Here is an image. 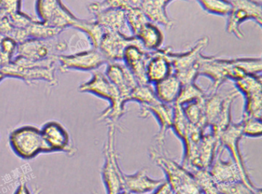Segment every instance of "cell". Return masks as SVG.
<instances>
[{"label": "cell", "instance_id": "6da1fadb", "mask_svg": "<svg viewBox=\"0 0 262 194\" xmlns=\"http://www.w3.org/2000/svg\"><path fill=\"white\" fill-rule=\"evenodd\" d=\"M79 92L88 93L110 102V106L102 111L99 120L116 125L125 113L126 102L119 94L117 88L110 82L105 73L94 71L91 79L79 86Z\"/></svg>", "mask_w": 262, "mask_h": 194}, {"label": "cell", "instance_id": "7a4b0ae2", "mask_svg": "<svg viewBox=\"0 0 262 194\" xmlns=\"http://www.w3.org/2000/svg\"><path fill=\"white\" fill-rule=\"evenodd\" d=\"M151 160L161 168L166 177V183L174 194H201L194 177L182 164L170 158L164 150L151 148Z\"/></svg>", "mask_w": 262, "mask_h": 194}, {"label": "cell", "instance_id": "3957f363", "mask_svg": "<svg viewBox=\"0 0 262 194\" xmlns=\"http://www.w3.org/2000/svg\"><path fill=\"white\" fill-rule=\"evenodd\" d=\"M209 39L207 36L199 39L188 51L174 53L170 48H163L162 52L169 59L173 68V74L179 79L182 85L195 82L198 76L199 59Z\"/></svg>", "mask_w": 262, "mask_h": 194}, {"label": "cell", "instance_id": "277c9868", "mask_svg": "<svg viewBox=\"0 0 262 194\" xmlns=\"http://www.w3.org/2000/svg\"><path fill=\"white\" fill-rule=\"evenodd\" d=\"M108 132L103 148L104 163L102 165V181L106 194H117L123 189V174L119 163L116 148V130L114 124H107Z\"/></svg>", "mask_w": 262, "mask_h": 194}, {"label": "cell", "instance_id": "5b68a950", "mask_svg": "<svg viewBox=\"0 0 262 194\" xmlns=\"http://www.w3.org/2000/svg\"><path fill=\"white\" fill-rule=\"evenodd\" d=\"M198 76L211 79L210 91H217L228 80L233 82L245 76L233 62V58L201 56L198 65Z\"/></svg>", "mask_w": 262, "mask_h": 194}, {"label": "cell", "instance_id": "8992f818", "mask_svg": "<svg viewBox=\"0 0 262 194\" xmlns=\"http://www.w3.org/2000/svg\"><path fill=\"white\" fill-rule=\"evenodd\" d=\"M0 70L6 78L19 79L27 85L39 81H43L53 86L58 85L56 67L47 66L23 58L15 57Z\"/></svg>", "mask_w": 262, "mask_h": 194}, {"label": "cell", "instance_id": "52a82bcc", "mask_svg": "<svg viewBox=\"0 0 262 194\" xmlns=\"http://www.w3.org/2000/svg\"><path fill=\"white\" fill-rule=\"evenodd\" d=\"M10 144L13 152L24 160H31L40 154H48L39 128L24 125L10 134Z\"/></svg>", "mask_w": 262, "mask_h": 194}, {"label": "cell", "instance_id": "ba28073f", "mask_svg": "<svg viewBox=\"0 0 262 194\" xmlns=\"http://www.w3.org/2000/svg\"><path fill=\"white\" fill-rule=\"evenodd\" d=\"M231 10L228 15L226 31L234 35L237 39H242L243 33L241 26L246 21H254L261 27V1L259 0H229Z\"/></svg>", "mask_w": 262, "mask_h": 194}, {"label": "cell", "instance_id": "9c48e42d", "mask_svg": "<svg viewBox=\"0 0 262 194\" xmlns=\"http://www.w3.org/2000/svg\"><path fill=\"white\" fill-rule=\"evenodd\" d=\"M67 50L68 43L56 38L50 39H30L18 45L16 57L41 62L58 59Z\"/></svg>", "mask_w": 262, "mask_h": 194}, {"label": "cell", "instance_id": "30bf717a", "mask_svg": "<svg viewBox=\"0 0 262 194\" xmlns=\"http://www.w3.org/2000/svg\"><path fill=\"white\" fill-rule=\"evenodd\" d=\"M243 137L242 126L239 123H232L220 134L219 142L221 148H225L229 152L231 159L235 163L242 176V180L250 187L258 188L254 184L246 165L243 154L241 150V140Z\"/></svg>", "mask_w": 262, "mask_h": 194}, {"label": "cell", "instance_id": "8fae6325", "mask_svg": "<svg viewBox=\"0 0 262 194\" xmlns=\"http://www.w3.org/2000/svg\"><path fill=\"white\" fill-rule=\"evenodd\" d=\"M57 63L62 72L69 71H94L107 64L102 53L98 50L79 52L72 55H61Z\"/></svg>", "mask_w": 262, "mask_h": 194}, {"label": "cell", "instance_id": "7c38bea8", "mask_svg": "<svg viewBox=\"0 0 262 194\" xmlns=\"http://www.w3.org/2000/svg\"><path fill=\"white\" fill-rule=\"evenodd\" d=\"M44 143L49 153L63 152L73 157L77 150L73 144L65 127L56 120H50L42 125L40 129Z\"/></svg>", "mask_w": 262, "mask_h": 194}, {"label": "cell", "instance_id": "4fadbf2b", "mask_svg": "<svg viewBox=\"0 0 262 194\" xmlns=\"http://www.w3.org/2000/svg\"><path fill=\"white\" fill-rule=\"evenodd\" d=\"M133 44H140V42L133 36L105 32L98 50L102 53L107 63L121 62L125 48Z\"/></svg>", "mask_w": 262, "mask_h": 194}, {"label": "cell", "instance_id": "5bb4252c", "mask_svg": "<svg viewBox=\"0 0 262 194\" xmlns=\"http://www.w3.org/2000/svg\"><path fill=\"white\" fill-rule=\"evenodd\" d=\"M151 114L157 120L159 131L156 135V141L160 150H164L167 132L171 129L174 120V107L157 101L149 105L141 106L140 117H146Z\"/></svg>", "mask_w": 262, "mask_h": 194}, {"label": "cell", "instance_id": "9a60e30c", "mask_svg": "<svg viewBox=\"0 0 262 194\" xmlns=\"http://www.w3.org/2000/svg\"><path fill=\"white\" fill-rule=\"evenodd\" d=\"M151 52L142 48L140 44L128 45L124 52L123 64L131 71L139 84H148L146 79V66Z\"/></svg>", "mask_w": 262, "mask_h": 194}, {"label": "cell", "instance_id": "2e32d148", "mask_svg": "<svg viewBox=\"0 0 262 194\" xmlns=\"http://www.w3.org/2000/svg\"><path fill=\"white\" fill-rule=\"evenodd\" d=\"M105 75L110 82L117 88L124 101L128 103L130 93L139 85L131 71L120 62H108Z\"/></svg>", "mask_w": 262, "mask_h": 194}, {"label": "cell", "instance_id": "e0dca14e", "mask_svg": "<svg viewBox=\"0 0 262 194\" xmlns=\"http://www.w3.org/2000/svg\"><path fill=\"white\" fill-rule=\"evenodd\" d=\"M165 180L151 178L147 174V168H142L133 174H123V189L132 194L153 192Z\"/></svg>", "mask_w": 262, "mask_h": 194}, {"label": "cell", "instance_id": "ac0fdd59", "mask_svg": "<svg viewBox=\"0 0 262 194\" xmlns=\"http://www.w3.org/2000/svg\"><path fill=\"white\" fill-rule=\"evenodd\" d=\"M222 151H223V148H221L220 146L217 156L208 168V171L212 176L214 181L217 184L232 183L239 180L243 181L242 174L235 163L231 159L224 160L222 158Z\"/></svg>", "mask_w": 262, "mask_h": 194}, {"label": "cell", "instance_id": "d6986e66", "mask_svg": "<svg viewBox=\"0 0 262 194\" xmlns=\"http://www.w3.org/2000/svg\"><path fill=\"white\" fill-rule=\"evenodd\" d=\"M145 73L147 82L149 85H155L173 74L171 62L164 54L162 48L156 52H151Z\"/></svg>", "mask_w": 262, "mask_h": 194}, {"label": "cell", "instance_id": "ffe728a7", "mask_svg": "<svg viewBox=\"0 0 262 194\" xmlns=\"http://www.w3.org/2000/svg\"><path fill=\"white\" fill-rule=\"evenodd\" d=\"M94 20L105 32L125 34L126 30H128L126 22V12L123 10H103L94 14Z\"/></svg>", "mask_w": 262, "mask_h": 194}, {"label": "cell", "instance_id": "44dd1931", "mask_svg": "<svg viewBox=\"0 0 262 194\" xmlns=\"http://www.w3.org/2000/svg\"><path fill=\"white\" fill-rule=\"evenodd\" d=\"M154 91L159 102L173 105L177 101L182 88V83L174 74L155 84Z\"/></svg>", "mask_w": 262, "mask_h": 194}, {"label": "cell", "instance_id": "7402d4cb", "mask_svg": "<svg viewBox=\"0 0 262 194\" xmlns=\"http://www.w3.org/2000/svg\"><path fill=\"white\" fill-rule=\"evenodd\" d=\"M144 50L148 52H156L163 45V33L158 25L148 22L145 24L136 36Z\"/></svg>", "mask_w": 262, "mask_h": 194}, {"label": "cell", "instance_id": "603a6c76", "mask_svg": "<svg viewBox=\"0 0 262 194\" xmlns=\"http://www.w3.org/2000/svg\"><path fill=\"white\" fill-rule=\"evenodd\" d=\"M139 8L150 22L166 28L172 27L173 22L167 13L166 9L161 7L156 0H142Z\"/></svg>", "mask_w": 262, "mask_h": 194}, {"label": "cell", "instance_id": "cb8c5ba5", "mask_svg": "<svg viewBox=\"0 0 262 194\" xmlns=\"http://www.w3.org/2000/svg\"><path fill=\"white\" fill-rule=\"evenodd\" d=\"M185 168L194 177L201 194H220L217 183L214 181L208 169L193 166H185Z\"/></svg>", "mask_w": 262, "mask_h": 194}, {"label": "cell", "instance_id": "d4e9b609", "mask_svg": "<svg viewBox=\"0 0 262 194\" xmlns=\"http://www.w3.org/2000/svg\"><path fill=\"white\" fill-rule=\"evenodd\" d=\"M141 0H102L93 2L88 6V10L93 15L106 10H121L128 11L140 7Z\"/></svg>", "mask_w": 262, "mask_h": 194}, {"label": "cell", "instance_id": "484cf974", "mask_svg": "<svg viewBox=\"0 0 262 194\" xmlns=\"http://www.w3.org/2000/svg\"><path fill=\"white\" fill-rule=\"evenodd\" d=\"M73 29L83 33L88 38L92 48L98 50L105 31L96 21L79 19Z\"/></svg>", "mask_w": 262, "mask_h": 194}, {"label": "cell", "instance_id": "4316f807", "mask_svg": "<svg viewBox=\"0 0 262 194\" xmlns=\"http://www.w3.org/2000/svg\"><path fill=\"white\" fill-rule=\"evenodd\" d=\"M28 39H50L56 38L62 33V30L44 23L40 20H33L27 29Z\"/></svg>", "mask_w": 262, "mask_h": 194}, {"label": "cell", "instance_id": "83f0119b", "mask_svg": "<svg viewBox=\"0 0 262 194\" xmlns=\"http://www.w3.org/2000/svg\"><path fill=\"white\" fill-rule=\"evenodd\" d=\"M204 99L202 101L191 102L182 107L184 114L190 125L201 129L206 125L205 111H204Z\"/></svg>", "mask_w": 262, "mask_h": 194}, {"label": "cell", "instance_id": "f1b7e54d", "mask_svg": "<svg viewBox=\"0 0 262 194\" xmlns=\"http://www.w3.org/2000/svg\"><path fill=\"white\" fill-rule=\"evenodd\" d=\"M174 107V120L171 130H173L176 135L182 140L184 146L186 144L189 137L191 126L185 117L182 111V107L177 105H173Z\"/></svg>", "mask_w": 262, "mask_h": 194}, {"label": "cell", "instance_id": "f546056e", "mask_svg": "<svg viewBox=\"0 0 262 194\" xmlns=\"http://www.w3.org/2000/svg\"><path fill=\"white\" fill-rule=\"evenodd\" d=\"M206 94L207 93L197 85L195 82L182 85L179 97L174 105L182 107L191 102L203 100Z\"/></svg>", "mask_w": 262, "mask_h": 194}, {"label": "cell", "instance_id": "4dcf8cb0", "mask_svg": "<svg viewBox=\"0 0 262 194\" xmlns=\"http://www.w3.org/2000/svg\"><path fill=\"white\" fill-rule=\"evenodd\" d=\"M157 98L155 94L154 88H151V85H142L139 84L128 96V102H137L140 106L149 105L157 102Z\"/></svg>", "mask_w": 262, "mask_h": 194}, {"label": "cell", "instance_id": "1f68e13d", "mask_svg": "<svg viewBox=\"0 0 262 194\" xmlns=\"http://www.w3.org/2000/svg\"><path fill=\"white\" fill-rule=\"evenodd\" d=\"M261 79V76L245 75L234 82L238 93L246 96L255 91H262Z\"/></svg>", "mask_w": 262, "mask_h": 194}, {"label": "cell", "instance_id": "d6a6232c", "mask_svg": "<svg viewBox=\"0 0 262 194\" xmlns=\"http://www.w3.org/2000/svg\"><path fill=\"white\" fill-rule=\"evenodd\" d=\"M206 13L214 16H228L231 10L229 0H195Z\"/></svg>", "mask_w": 262, "mask_h": 194}, {"label": "cell", "instance_id": "836d02e7", "mask_svg": "<svg viewBox=\"0 0 262 194\" xmlns=\"http://www.w3.org/2000/svg\"><path fill=\"white\" fill-rule=\"evenodd\" d=\"M245 104L243 116L261 119L262 91H255L245 96Z\"/></svg>", "mask_w": 262, "mask_h": 194}, {"label": "cell", "instance_id": "e575fe53", "mask_svg": "<svg viewBox=\"0 0 262 194\" xmlns=\"http://www.w3.org/2000/svg\"><path fill=\"white\" fill-rule=\"evenodd\" d=\"M233 62L245 75L261 76L262 61L260 57L233 58Z\"/></svg>", "mask_w": 262, "mask_h": 194}, {"label": "cell", "instance_id": "d590c367", "mask_svg": "<svg viewBox=\"0 0 262 194\" xmlns=\"http://www.w3.org/2000/svg\"><path fill=\"white\" fill-rule=\"evenodd\" d=\"M62 4V0H36V11L41 22L47 23Z\"/></svg>", "mask_w": 262, "mask_h": 194}, {"label": "cell", "instance_id": "8d00e7d4", "mask_svg": "<svg viewBox=\"0 0 262 194\" xmlns=\"http://www.w3.org/2000/svg\"><path fill=\"white\" fill-rule=\"evenodd\" d=\"M150 22L140 8L132 9L126 12V22L131 36L136 37L141 29Z\"/></svg>", "mask_w": 262, "mask_h": 194}, {"label": "cell", "instance_id": "74e56055", "mask_svg": "<svg viewBox=\"0 0 262 194\" xmlns=\"http://www.w3.org/2000/svg\"><path fill=\"white\" fill-rule=\"evenodd\" d=\"M220 194H262L261 188L250 187L242 180L217 184Z\"/></svg>", "mask_w": 262, "mask_h": 194}, {"label": "cell", "instance_id": "f35d334b", "mask_svg": "<svg viewBox=\"0 0 262 194\" xmlns=\"http://www.w3.org/2000/svg\"><path fill=\"white\" fill-rule=\"evenodd\" d=\"M240 124L243 137H252V138L261 137V119L242 116Z\"/></svg>", "mask_w": 262, "mask_h": 194}, {"label": "cell", "instance_id": "ab89813d", "mask_svg": "<svg viewBox=\"0 0 262 194\" xmlns=\"http://www.w3.org/2000/svg\"><path fill=\"white\" fill-rule=\"evenodd\" d=\"M8 16L13 27L15 29H20V30H27L29 26L34 20L33 18L23 13L22 11L17 12Z\"/></svg>", "mask_w": 262, "mask_h": 194}, {"label": "cell", "instance_id": "60d3db41", "mask_svg": "<svg viewBox=\"0 0 262 194\" xmlns=\"http://www.w3.org/2000/svg\"><path fill=\"white\" fill-rule=\"evenodd\" d=\"M18 43L10 37H4L0 45V52L7 56L9 59L13 60V57L16 55Z\"/></svg>", "mask_w": 262, "mask_h": 194}, {"label": "cell", "instance_id": "b9f144b4", "mask_svg": "<svg viewBox=\"0 0 262 194\" xmlns=\"http://www.w3.org/2000/svg\"><path fill=\"white\" fill-rule=\"evenodd\" d=\"M22 0H0V10L6 16L21 11Z\"/></svg>", "mask_w": 262, "mask_h": 194}, {"label": "cell", "instance_id": "7bdbcfd3", "mask_svg": "<svg viewBox=\"0 0 262 194\" xmlns=\"http://www.w3.org/2000/svg\"><path fill=\"white\" fill-rule=\"evenodd\" d=\"M14 30V27L12 25L11 21L8 16L0 19V36L3 37H10Z\"/></svg>", "mask_w": 262, "mask_h": 194}, {"label": "cell", "instance_id": "ee69618b", "mask_svg": "<svg viewBox=\"0 0 262 194\" xmlns=\"http://www.w3.org/2000/svg\"><path fill=\"white\" fill-rule=\"evenodd\" d=\"M170 192H171V189H170L169 186H168L166 181H165L151 194H168Z\"/></svg>", "mask_w": 262, "mask_h": 194}, {"label": "cell", "instance_id": "f6af8a7d", "mask_svg": "<svg viewBox=\"0 0 262 194\" xmlns=\"http://www.w3.org/2000/svg\"><path fill=\"white\" fill-rule=\"evenodd\" d=\"M14 194H32L25 181H21Z\"/></svg>", "mask_w": 262, "mask_h": 194}, {"label": "cell", "instance_id": "bcb514c9", "mask_svg": "<svg viewBox=\"0 0 262 194\" xmlns=\"http://www.w3.org/2000/svg\"><path fill=\"white\" fill-rule=\"evenodd\" d=\"M156 1L161 7L167 10V7H168V4L172 2V1H174V0H156ZM186 1H188V0H186Z\"/></svg>", "mask_w": 262, "mask_h": 194}, {"label": "cell", "instance_id": "7dc6e473", "mask_svg": "<svg viewBox=\"0 0 262 194\" xmlns=\"http://www.w3.org/2000/svg\"><path fill=\"white\" fill-rule=\"evenodd\" d=\"M5 76H4V73L2 72V71L0 70V83L4 81V79H5Z\"/></svg>", "mask_w": 262, "mask_h": 194}, {"label": "cell", "instance_id": "c3c4849f", "mask_svg": "<svg viewBox=\"0 0 262 194\" xmlns=\"http://www.w3.org/2000/svg\"><path fill=\"white\" fill-rule=\"evenodd\" d=\"M117 194H132L130 193L129 192H128V191L126 190H122L121 192H118Z\"/></svg>", "mask_w": 262, "mask_h": 194}, {"label": "cell", "instance_id": "681fc988", "mask_svg": "<svg viewBox=\"0 0 262 194\" xmlns=\"http://www.w3.org/2000/svg\"><path fill=\"white\" fill-rule=\"evenodd\" d=\"M4 16H6V15L4 14V13L2 11V10H0V19H1V18L4 17Z\"/></svg>", "mask_w": 262, "mask_h": 194}, {"label": "cell", "instance_id": "f907efd6", "mask_svg": "<svg viewBox=\"0 0 262 194\" xmlns=\"http://www.w3.org/2000/svg\"><path fill=\"white\" fill-rule=\"evenodd\" d=\"M141 1H142V0H141Z\"/></svg>", "mask_w": 262, "mask_h": 194}]
</instances>
